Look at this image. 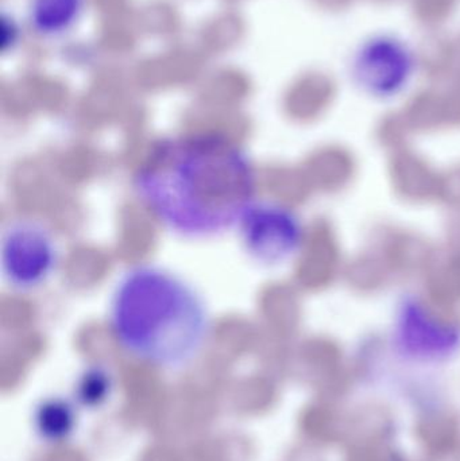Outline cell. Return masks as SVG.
<instances>
[{
	"label": "cell",
	"instance_id": "cell-1",
	"mask_svg": "<svg viewBox=\"0 0 460 461\" xmlns=\"http://www.w3.org/2000/svg\"><path fill=\"white\" fill-rule=\"evenodd\" d=\"M257 170L229 135L197 131L154 143L132 177L146 212L167 232L208 240L237 230L257 200Z\"/></svg>",
	"mask_w": 460,
	"mask_h": 461
},
{
	"label": "cell",
	"instance_id": "cell-2",
	"mask_svg": "<svg viewBox=\"0 0 460 461\" xmlns=\"http://www.w3.org/2000/svg\"><path fill=\"white\" fill-rule=\"evenodd\" d=\"M108 330L131 359L159 371L191 367L210 344L213 317L191 281L157 263H140L116 279Z\"/></svg>",
	"mask_w": 460,
	"mask_h": 461
},
{
	"label": "cell",
	"instance_id": "cell-3",
	"mask_svg": "<svg viewBox=\"0 0 460 461\" xmlns=\"http://www.w3.org/2000/svg\"><path fill=\"white\" fill-rule=\"evenodd\" d=\"M419 53L401 35L378 32L365 37L354 48L348 72L354 83L373 96H396L415 77Z\"/></svg>",
	"mask_w": 460,
	"mask_h": 461
},
{
	"label": "cell",
	"instance_id": "cell-4",
	"mask_svg": "<svg viewBox=\"0 0 460 461\" xmlns=\"http://www.w3.org/2000/svg\"><path fill=\"white\" fill-rule=\"evenodd\" d=\"M3 279L19 293L34 292L50 281L59 265V249L53 232L37 221L10 223L2 236Z\"/></svg>",
	"mask_w": 460,
	"mask_h": 461
},
{
	"label": "cell",
	"instance_id": "cell-5",
	"mask_svg": "<svg viewBox=\"0 0 460 461\" xmlns=\"http://www.w3.org/2000/svg\"><path fill=\"white\" fill-rule=\"evenodd\" d=\"M240 243L250 259L261 265H280L299 246L300 230L296 216L270 202L253 203L238 226Z\"/></svg>",
	"mask_w": 460,
	"mask_h": 461
},
{
	"label": "cell",
	"instance_id": "cell-6",
	"mask_svg": "<svg viewBox=\"0 0 460 461\" xmlns=\"http://www.w3.org/2000/svg\"><path fill=\"white\" fill-rule=\"evenodd\" d=\"M84 0H30L32 29L43 37H59L80 18Z\"/></svg>",
	"mask_w": 460,
	"mask_h": 461
},
{
	"label": "cell",
	"instance_id": "cell-7",
	"mask_svg": "<svg viewBox=\"0 0 460 461\" xmlns=\"http://www.w3.org/2000/svg\"><path fill=\"white\" fill-rule=\"evenodd\" d=\"M76 411L68 401L53 398L45 401L35 414V428L48 441H62L75 429Z\"/></svg>",
	"mask_w": 460,
	"mask_h": 461
},
{
	"label": "cell",
	"instance_id": "cell-8",
	"mask_svg": "<svg viewBox=\"0 0 460 461\" xmlns=\"http://www.w3.org/2000/svg\"><path fill=\"white\" fill-rule=\"evenodd\" d=\"M111 390L110 375L102 370H92L86 374L80 384V397L86 405H99Z\"/></svg>",
	"mask_w": 460,
	"mask_h": 461
}]
</instances>
